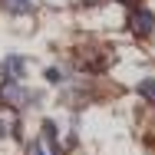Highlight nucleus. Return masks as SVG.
Segmentation results:
<instances>
[{"label":"nucleus","instance_id":"1","mask_svg":"<svg viewBox=\"0 0 155 155\" xmlns=\"http://www.w3.org/2000/svg\"><path fill=\"white\" fill-rule=\"evenodd\" d=\"M0 99H3L7 106L20 109V106H30L33 93L27 89V86H17V79H10V86H3V89H0Z\"/></svg>","mask_w":155,"mask_h":155},{"label":"nucleus","instance_id":"2","mask_svg":"<svg viewBox=\"0 0 155 155\" xmlns=\"http://www.w3.org/2000/svg\"><path fill=\"white\" fill-rule=\"evenodd\" d=\"M129 30L135 33V36H149L155 30V13L152 10H135L132 20H129Z\"/></svg>","mask_w":155,"mask_h":155},{"label":"nucleus","instance_id":"3","mask_svg":"<svg viewBox=\"0 0 155 155\" xmlns=\"http://www.w3.org/2000/svg\"><path fill=\"white\" fill-rule=\"evenodd\" d=\"M23 69H27V63L20 60V56H7V60L0 63V73H3L7 79H20V76H23Z\"/></svg>","mask_w":155,"mask_h":155},{"label":"nucleus","instance_id":"4","mask_svg":"<svg viewBox=\"0 0 155 155\" xmlns=\"http://www.w3.org/2000/svg\"><path fill=\"white\" fill-rule=\"evenodd\" d=\"M7 10H10V13H30L33 3L30 0H7Z\"/></svg>","mask_w":155,"mask_h":155},{"label":"nucleus","instance_id":"5","mask_svg":"<svg viewBox=\"0 0 155 155\" xmlns=\"http://www.w3.org/2000/svg\"><path fill=\"white\" fill-rule=\"evenodd\" d=\"M139 93L145 96V99H152V102H155V79H142V86H139Z\"/></svg>","mask_w":155,"mask_h":155},{"label":"nucleus","instance_id":"6","mask_svg":"<svg viewBox=\"0 0 155 155\" xmlns=\"http://www.w3.org/2000/svg\"><path fill=\"white\" fill-rule=\"evenodd\" d=\"M27 155H56V152H53V149H46L43 142H33L30 149H27Z\"/></svg>","mask_w":155,"mask_h":155},{"label":"nucleus","instance_id":"7","mask_svg":"<svg viewBox=\"0 0 155 155\" xmlns=\"http://www.w3.org/2000/svg\"><path fill=\"white\" fill-rule=\"evenodd\" d=\"M46 76H50V83H60V79H63V73H60V69H50Z\"/></svg>","mask_w":155,"mask_h":155},{"label":"nucleus","instance_id":"8","mask_svg":"<svg viewBox=\"0 0 155 155\" xmlns=\"http://www.w3.org/2000/svg\"><path fill=\"white\" fill-rule=\"evenodd\" d=\"M3 125H7V122H3V119H0V135H3V132H7V129H3Z\"/></svg>","mask_w":155,"mask_h":155},{"label":"nucleus","instance_id":"9","mask_svg":"<svg viewBox=\"0 0 155 155\" xmlns=\"http://www.w3.org/2000/svg\"><path fill=\"white\" fill-rule=\"evenodd\" d=\"M122 3H135V0H122Z\"/></svg>","mask_w":155,"mask_h":155},{"label":"nucleus","instance_id":"10","mask_svg":"<svg viewBox=\"0 0 155 155\" xmlns=\"http://www.w3.org/2000/svg\"><path fill=\"white\" fill-rule=\"evenodd\" d=\"M60 3H63V0H60Z\"/></svg>","mask_w":155,"mask_h":155}]
</instances>
